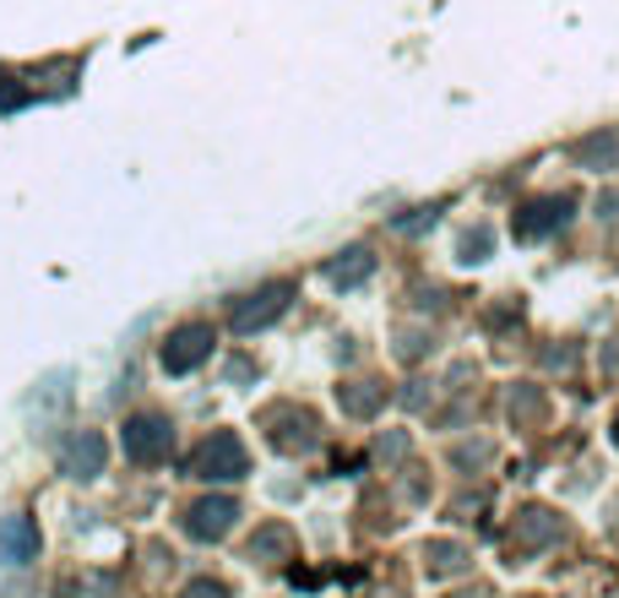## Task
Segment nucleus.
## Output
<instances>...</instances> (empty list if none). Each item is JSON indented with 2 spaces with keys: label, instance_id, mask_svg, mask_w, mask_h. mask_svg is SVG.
I'll return each mask as SVG.
<instances>
[{
  "label": "nucleus",
  "instance_id": "nucleus-1",
  "mask_svg": "<svg viewBox=\"0 0 619 598\" xmlns=\"http://www.w3.org/2000/svg\"><path fill=\"white\" fill-rule=\"evenodd\" d=\"M288 300H294V283H266V288L245 294V300L234 305V333H255V327L277 322V316L288 311Z\"/></svg>",
  "mask_w": 619,
  "mask_h": 598
},
{
  "label": "nucleus",
  "instance_id": "nucleus-2",
  "mask_svg": "<svg viewBox=\"0 0 619 598\" xmlns=\"http://www.w3.org/2000/svg\"><path fill=\"white\" fill-rule=\"evenodd\" d=\"M207 354H212V327L207 322H186L180 333H169V343H164V370L169 376H186Z\"/></svg>",
  "mask_w": 619,
  "mask_h": 598
},
{
  "label": "nucleus",
  "instance_id": "nucleus-3",
  "mask_svg": "<svg viewBox=\"0 0 619 598\" xmlns=\"http://www.w3.org/2000/svg\"><path fill=\"white\" fill-rule=\"evenodd\" d=\"M169 441H175V430H169V419H158V413H136V419L125 424V458H136V463H158V458L169 452Z\"/></svg>",
  "mask_w": 619,
  "mask_h": 598
},
{
  "label": "nucleus",
  "instance_id": "nucleus-4",
  "mask_svg": "<svg viewBox=\"0 0 619 598\" xmlns=\"http://www.w3.org/2000/svg\"><path fill=\"white\" fill-rule=\"evenodd\" d=\"M196 473H201V479H240V473H245L240 441H234V436H212V441L201 447V458H196Z\"/></svg>",
  "mask_w": 619,
  "mask_h": 598
},
{
  "label": "nucleus",
  "instance_id": "nucleus-5",
  "mask_svg": "<svg viewBox=\"0 0 619 598\" xmlns=\"http://www.w3.org/2000/svg\"><path fill=\"white\" fill-rule=\"evenodd\" d=\"M39 555V528L33 517H0V560L6 566H28Z\"/></svg>",
  "mask_w": 619,
  "mask_h": 598
},
{
  "label": "nucleus",
  "instance_id": "nucleus-6",
  "mask_svg": "<svg viewBox=\"0 0 619 598\" xmlns=\"http://www.w3.org/2000/svg\"><path fill=\"white\" fill-rule=\"evenodd\" d=\"M104 468V441L98 436H76L71 447H65V473L71 479H93Z\"/></svg>",
  "mask_w": 619,
  "mask_h": 598
},
{
  "label": "nucleus",
  "instance_id": "nucleus-7",
  "mask_svg": "<svg viewBox=\"0 0 619 598\" xmlns=\"http://www.w3.org/2000/svg\"><path fill=\"white\" fill-rule=\"evenodd\" d=\"M615 153H619V136L615 132L587 136V141L576 147V158H581V164H592V169H615Z\"/></svg>",
  "mask_w": 619,
  "mask_h": 598
},
{
  "label": "nucleus",
  "instance_id": "nucleus-8",
  "mask_svg": "<svg viewBox=\"0 0 619 598\" xmlns=\"http://www.w3.org/2000/svg\"><path fill=\"white\" fill-rule=\"evenodd\" d=\"M234 523V501H207V506H196V533H223Z\"/></svg>",
  "mask_w": 619,
  "mask_h": 598
},
{
  "label": "nucleus",
  "instance_id": "nucleus-9",
  "mask_svg": "<svg viewBox=\"0 0 619 598\" xmlns=\"http://www.w3.org/2000/svg\"><path fill=\"white\" fill-rule=\"evenodd\" d=\"M370 251H348V262L332 266V283H359V277H370Z\"/></svg>",
  "mask_w": 619,
  "mask_h": 598
}]
</instances>
